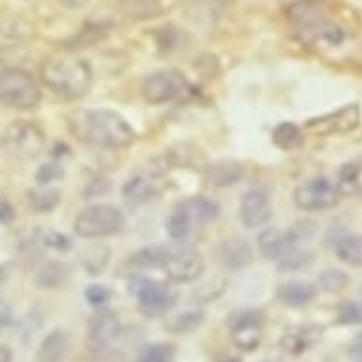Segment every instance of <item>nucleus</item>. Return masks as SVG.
Instances as JSON below:
<instances>
[{
    "label": "nucleus",
    "instance_id": "37",
    "mask_svg": "<svg viewBox=\"0 0 362 362\" xmlns=\"http://www.w3.org/2000/svg\"><path fill=\"white\" fill-rule=\"evenodd\" d=\"M63 176V169L59 165H55V163H46V165H42L38 171H36V182H40V184H50V182H55L57 179Z\"/></svg>",
    "mask_w": 362,
    "mask_h": 362
},
{
    "label": "nucleus",
    "instance_id": "25",
    "mask_svg": "<svg viewBox=\"0 0 362 362\" xmlns=\"http://www.w3.org/2000/svg\"><path fill=\"white\" fill-rule=\"evenodd\" d=\"M335 256L349 266L362 268V235H345L338 239Z\"/></svg>",
    "mask_w": 362,
    "mask_h": 362
},
{
    "label": "nucleus",
    "instance_id": "1",
    "mask_svg": "<svg viewBox=\"0 0 362 362\" xmlns=\"http://www.w3.org/2000/svg\"><path fill=\"white\" fill-rule=\"evenodd\" d=\"M68 129L84 144L112 150L129 146L137 137L128 120L108 108L76 110L68 116Z\"/></svg>",
    "mask_w": 362,
    "mask_h": 362
},
{
    "label": "nucleus",
    "instance_id": "39",
    "mask_svg": "<svg viewBox=\"0 0 362 362\" xmlns=\"http://www.w3.org/2000/svg\"><path fill=\"white\" fill-rule=\"evenodd\" d=\"M46 245L47 247H54L57 248V250H65V248L70 247V241H68L65 235H59V234H50L46 235Z\"/></svg>",
    "mask_w": 362,
    "mask_h": 362
},
{
    "label": "nucleus",
    "instance_id": "7",
    "mask_svg": "<svg viewBox=\"0 0 362 362\" xmlns=\"http://www.w3.org/2000/svg\"><path fill=\"white\" fill-rule=\"evenodd\" d=\"M188 87L186 80L179 73L173 70H158V73L148 74L142 80L141 93L144 101L150 105H163L176 99L179 95L184 93Z\"/></svg>",
    "mask_w": 362,
    "mask_h": 362
},
{
    "label": "nucleus",
    "instance_id": "29",
    "mask_svg": "<svg viewBox=\"0 0 362 362\" xmlns=\"http://www.w3.org/2000/svg\"><path fill=\"white\" fill-rule=\"evenodd\" d=\"M349 285V276L342 269H324L317 277V287L324 292H340Z\"/></svg>",
    "mask_w": 362,
    "mask_h": 362
},
{
    "label": "nucleus",
    "instance_id": "21",
    "mask_svg": "<svg viewBox=\"0 0 362 362\" xmlns=\"http://www.w3.org/2000/svg\"><path fill=\"white\" fill-rule=\"evenodd\" d=\"M121 194L126 197V202L133 203V205L148 202V199L156 194L154 176H150V174L146 173L133 174V176L123 184Z\"/></svg>",
    "mask_w": 362,
    "mask_h": 362
},
{
    "label": "nucleus",
    "instance_id": "34",
    "mask_svg": "<svg viewBox=\"0 0 362 362\" xmlns=\"http://www.w3.org/2000/svg\"><path fill=\"white\" fill-rule=\"evenodd\" d=\"M338 317L343 324H362V306L356 302H342Z\"/></svg>",
    "mask_w": 362,
    "mask_h": 362
},
{
    "label": "nucleus",
    "instance_id": "15",
    "mask_svg": "<svg viewBox=\"0 0 362 362\" xmlns=\"http://www.w3.org/2000/svg\"><path fill=\"white\" fill-rule=\"evenodd\" d=\"M120 334V321L118 315L110 309H101L97 311L87 324V338L93 347L101 349L112 343Z\"/></svg>",
    "mask_w": 362,
    "mask_h": 362
},
{
    "label": "nucleus",
    "instance_id": "6",
    "mask_svg": "<svg viewBox=\"0 0 362 362\" xmlns=\"http://www.w3.org/2000/svg\"><path fill=\"white\" fill-rule=\"evenodd\" d=\"M131 292H133L137 302H139V309L150 319L165 315L169 309L174 306L173 292L165 285H161L158 281L137 277L131 282Z\"/></svg>",
    "mask_w": 362,
    "mask_h": 362
},
{
    "label": "nucleus",
    "instance_id": "2",
    "mask_svg": "<svg viewBox=\"0 0 362 362\" xmlns=\"http://www.w3.org/2000/svg\"><path fill=\"white\" fill-rule=\"evenodd\" d=\"M40 78L44 86L67 99H76L86 95L93 84V74L89 65L84 59L70 57V55H59V57H50L44 61Z\"/></svg>",
    "mask_w": 362,
    "mask_h": 362
},
{
    "label": "nucleus",
    "instance_id": "27",
    "mask_svg": "<svg viewBox=\"0 0 362 362\" xmlns=\"http://www.w3.org/2000/svg\"><path fill=\"white\" fill-rule=\"evenodd\" d=\"M203 321H205V313L202 309H188V311H182L179 315L171 317L165 326L173 334H188V332L199 329Z\"/></svg>",
    "mask_w": 362,
    "mask_h": 362
},
{
    "label": "nucleus",
    "instance_id": "23",
    "mask_svg": "<svg viewBox=\"0 0 362 362\" xmlns=\"http://www.w3.org/2000/svg\"><path fill=\"white\" fill-rule=\"evenodd\" d=\"M169 248L165 245H156V247H146L137 250L128 258V266L133 269H152L161 268L163 262L167 258Z\"/></svg>",
    "mask_w": 362,
    "mask_h": 362
},
{
    "label": "nucleus",
    "instance_id": "18",
    "mask_svg": "<svg viewBox=\"0 0 362 362\" xmlns=\"http://www.w3.org/2000/svg\"><path fill=\"white\" fill-rule=\"evenodd\" d=\"M176 209H181L182 213L192 220V224H207V222L216 220L220 215L218 203L209 199V197H190Z\"/></svg>",
    "mask_w": 362,
    "mask_h": 362
},
{
    "label": "nucleus",
    "instance_id": "43",
    "mask_svg": "<svg viewBox=\"0 0 362 362\" xmlns=\"http://www.w3.org/2000/svg\"><path fill=\"white\" fill-rule=\"evenodd\" d=\"M14 355H12V349L8 345H0V362H12Z\"/></svg>",
    "mask_w": 362,
    "mask_h": 362
},
{
    "label": "nucleus",
    "instance_id": "31",
    "mask_svg": "<svg viewBox=\"0 0 362 362\" xmlns=\"http://www.w3.org/2000/svg\"><path fill=\"white\" fill-rule=\"evenodd\" d=\"M192 229H194V224H192V220H190L188 216L182 213L181 209H176L173 215L169 216L167 232L169 235H171V239H174V241L186 239V237L192 234Z\"/></svg>",
    "mask_w": 362,
    "mask_h": 362
},
{
    "label": "nucleus",
    "instance_id": "40",
    "mask_svg": "<svg viewBox=\"0 0 362 362\" xmlns=\"http://www.w3.org/2000/svg\"><path fill=\"white\" fill-rule=\"evenodd\" d=\"M129 4H133V8H128V12L131 15H139V17H148L150 14V6H148L144 0H128Z\"/></svg>",
    "mask_w": 362,
    "mask_h": 362
},
{
    "label": "nucleus",
    "instance_id": "3",
    "mask_svg": "<svg viewBox=\"0 0 362 362\" xmlns=\"http://www.w3.org/2000/svg\"><path fill=\"white\" fill-rule=\"evenodd\" d=\"M126 218L121 211L108 203H97L82 209L74 218V234L82 239H101L118 234L123 228Z\"/></svg>",
    "mask_w": 362,
    "mask_h": 362
},
{
    "label": "nucleus",
    "instance_id": "19",
    "mask_svg": "<svg viewBox=\"0 0 362 362\" xmlns=\"http://www.w3.org/2000/svg\"><path fill=\"white\" fill-rule=\"evenodd\" d=\"M70 342L65 330H52L50 334L42 340L36 359L38 362H61L68 353Z\"/></svg>",
    "mask_w": 362,
    "mask_h": 362
},
{
    "label": "nucleus",
    "instance_id": "42",
    "mask_svg": "<svg viewBox=\"0 0 362 362\" xmlns=\"http://www.w3.org/2000/svg\"><path fill=\"white\" fill-rule=\"evenodd\" d=\"M61 6L68 8V10H80V8L87 6L89 0H57Z\"/></svg>",
    "mask_w": 362,
    "mask_h": 362
},
{
    "label": "nucleus",
    "instance_id": "20",
    "mask_svg": "<svg viewBox=\"0 0 362 362\" xmlns=\"http://www.w3.org/2000/svg\"><path fill=\"white\" fill-rule=\"evenodd\" d=\"M68 276H70V269L65 262H46L34 273V285L44 290L59 289L61 285L67 282Z\"/></svg>",
    "mask_w": 362,
    "mask_h": 362
},
{
    "label": "nucleus",
    "instance_id": "13",
    "mask_svg": "<svg viewBox=\"0 0 362 362\" xmlns=\"http://www.w3.org/2000/svg\"><path fill=\"white\" fill-rule=\"evenodd\" d=\"M361 121V110L359 105H347V107L335 110L332 114H326L319 120H309L308 128L319 131L321 135L332 133H349L359 126Z\"/></svg>",
    "mask_w": 362,
    "mask_h": 362
},
{
    "label": "nucleus",
    "instance_id": "32",
    "mask_svg": "<svg viewBox=\"0 0 362 362\" xmlns=\"http://www.w3.org/2000/svg\"><path fill=\"white\" fill-rule=\"evenodd\" d=\"M359 176H361V165L359 163H345L340 169L338 182H335L340 194H353L356 186H359Z\"/></svg>",
    "mask_w": 362,
    "mask_h": 362
},
{
    "label": "nucleus",
    "instance_id": "17",
    "mask_svg": "<svg viewBox=\"0 0 362 362\" xmlns=\"http://www.w3.org/2000/svg\"><path fill=\"white\" fill-rule=\"evenodd\" d=\"M276 296L285 308H303L315 300L317 289L308 281H289L277 287Z\"/></svg>",
    "mask_w": 362,
    "mask_h": 362
},
{
    "label": "nucleus",
    "instance_id": "5",
    "mask_svg": "<svg viewBox=\"0 0 362 362\" xmlns=\"http://www.w3.org/2000/svg\"><path fill=\"white\" fill-rule=\"evenodd\" d=\"M340 190L338 184L326 176H315L300 184L292 194L294 205L302 211H326L334 209L340 203Z\"/></svg>",
    "mask_w": 362,
    "mask_h": 362
},
{
    "label": "nucleus",
    "instance_id": "14",
    "mask_svg": "<svg viewBox=\"0 0 362 362\" xmlns=\"http://www.w3.org/2000/svg\"><path fill=\"white\" fill-rule=\"evenodd\" d=\"M326 15H329V10L321 0H294L287 10V17L294 25L298 34L306 33L319 25L321 21L329 20Z\"/></svg>",
    "mask_w": 362,
    "mask_h": 362
},
{
    "label": "nucleus",
    "instance_id": "38",
    "mask_svg": "<svg viewBox=\"0 0 362 362\" xmlns=\"http://www.w3.org/2000/svg\"><path fill=\"white\" fill-rule=\"evenodd\" d=\"M86 298L89 303H93V306H101V303L108 302V298H110V290H108L107 287H101V285H91V287H87Z\"/></svg>",
    "mask_w": 362,
    "mask_h": 362
},
{
    "label": "nucleus",
    "instance_id": "11",
    "mask_svg": "<svg viewBox=\"0 0 362 362\" xmlns=\"http://www.w3.org/2000/svg\"><path fill=\"white\" fill-rule=\"evenodd\" d=\"M229 329L234 338L235 347L241 351H255L260 345L262 334L258 324V313L255 311H237L229 317Z\"/></svg>",
    "mask_w": 362,
    "mask_h": 362
},
{
    "label": "nucleus",
    "instance_id": "35",
    "mask_svg": "<svg viewBox=\"0 0 362 362\" xmlns=\"http://www.w3.org/2000/svg\"><path fill=\"white\" fill-rule=\"evenodd\" d=\"M169 351L167 345H150V347L144 349V353L141 355V362H169Z\"/></svg>",
    "mask_w": 362,
    "mask_h": 362
},
{
    "label": "nucleus",
    "instance_id": "4",
    "mask_svg": "<svg viewBox=\"0 0 362 362\" xmlns=\"http://www.w3.org/2000/svg\"><path fill=\"white\" fill-rule=\"evenodd\" d=\"M40 87L27 70H0V103L15 110H33L40 103Z\"/></svg>",
    "mask_w": 362,
    "mask_h": 362
},
{
    "label": "nucleus",
    "instance_id": "28",
    "mask_svg": "<svg viewBox=\"0 0 362 362\" xmlns=\"http://www.w3.org/2000/svg\"><path fill=\"white\" fill-rule=\"evenodd\" d=\"M311 262H313V255L309 250H298L294 247L277 260V268L285 273H289V271H300V269L308 268Z\"/></svg>",
    "mask_w": 362,
    "mask_h": 362
},
{
    "label": "nucleus",
    "instance_id": "10",
    "mask_svg": "<svg viewBox=\"0 0 362 362\" xmlns=\"http://www.w3.org/2000/svg\"><path fill=\"white\" fill-rule=\"evenodd\" d=\"M271 216H273V205L266 190L250 188L245 192L239 205V218L245 224V228H262L271 220Z\"/></svg>",
    "mask_w": 362,
    "mask_h": 362
},
{
    "label": "nucleus",
    "instance_id": "24",
    "mask_svg": "<svg viewBox=\"0 0 362 362\" xmlns=\"http://www.w3.org/2000/svg\"><path fill=\"white\" fill-rule=\"evenodd\" d=\"M61 202V192L55 188H31L27 192V205L33 209L34 213H50L54 211Z\"/></svg>",
    "mask_w": 362,
    "mask_h": 362
},
{
    "label": "nucleus",
    "instance_id": "33",
    "mask_svg": "<svg viewBox=\"0 0 362 362\" xmlns=\"http://www.w3.org/2000/svg\"><path fill=\"white\" fill-rule=\"evenodd\" d=\"M317 335L321 334L311 335L308 332V329L298 330V332H287L281 342L282 349H285V351H290V353H302V351H306V349L313 343V340H315Z\"/></svg>",
    "mask_w": 362,
    "mask_h": 362
},
{
    "label": "nucleus",
    "instance_id": "12",
    "mask_svg": "<svg viewBox=\"0 0 362 362\" xmlns=\"http://www.w3.org/2000/svg\"><path fill=\"white\" fill-rule=\"evenodd\" d=\"M300 239L298 229H282V228H264L256 237L258 241V250L262 256H266L269 260H279L282 255H287L289 250L296 247V243Z\"/></svg>",
    "mask_w": 362,
    "mask_h": 362
},
{
    "label": "nucleus",
    "instance_id": "36",
    "mask_svg": "<svg viewBox=\"0 0 362 362\" xmlns=\"http://www.w3.org/2000/svg\"><path fill=\"white\" fill-rule=\"evenodd\" d=\"M110 190H112V182L108 179H93V181H89V184L84 190V195L87 199L89 197H101V195L108 194Z\"/></svg>",
    "mask_w": 362,
    "mask_h": 362
},
{
    "label": "nucleus",
    "instance_id": "30",
    "mask_svg": "<svg viewBox=\"0 0 362 362\" xmlns=\"http://www.w3.org/2000/svg\"><path fill=\"white\" fill-rule=\"evenodd\" d=\"M108 256H110V250L107 247H103V245H97V247L87 248L86 252L82 255V264L91 276H97L108 264Z\"/></svg>",
    "mask_w": 362,
    "mask_h": 362
},
{
    "label": "nucleus",
    "instance_id": "26",
    "mask_svg": "<svg viewBox=\"0 0 362 362\" xmlns=\"http://www.w3.org/2000/svg\"><path fill=\"white\" fill-rule=\"evenodd\" d=\"M273 142L281 150H298L303 144V131L292 121H282L273 129Z\"/></svg>",
    "mask_w": 362,
    "mask_h": 362
},
{
    "label": "nucleus",
    "instance_id": "16",
    "mask_svg": "<svg viewBox=\"0 0 362 362\" xmlns=\"http://www.w3.org/2000/svg\"><path fill=\"white\" fill-rule=\"evenodd\" d=\"M216 256H218V262L226 269H241L252 262L255 250H252L247 239H243V237H228V239H222L218 243Z\"/></svg>",
    "mask_w": 362,
    "mask_h": 362
},
{
    "label": "nucleus",
    "instance_id": "22",
    "mask_svg": "<svg viewBox=\"0 0 362 362\" xmlns=\"http://www.w3.org/2000/svg\"><path fill=\"white\" fill-rule=\"evenodd\" d=\"M243 174H245V167L237 161H218L215 165H211L207 171L211 184H215L218 188L234 186L241 181Z\"/></svg>",
    "mask_w": 362,
    "mask_h": 362
},
{
    "label": "nucleus",
    "instance_id": "8",
    "mask_svg": "<svg viewBox=\"0 0 362 362\" xmlns=\"http://www.w3.org/2000/svg\"><path fill=\"white\" fill-rule=\"evenodd\" d=\"M161 269L165 271L169 281L192 282L202 276L205 269L203 256L194 248H169V255Z\"/></svg>",
    "mask_w": 362,
    "mask_h": 362
},
{
    "label": "nucleus",
    "instance_id": "9",
    "mask_svg": "<svg viewBox=\"0 0 362 362\" xmlns=\"http://www.w3.org/2000/svg\"><path fill=\"white\" fill-rule=\"evenodd\" d=\"M4 144L10 152L20 158H36L44 150V135L29 121H14L4 133Z\"/></svg>",
    "mask_w": 362,
    "mask_h": 362
},
{
    "label": "nucleus",
    "instance_id": "41",
    "mask_svg": "<svg viewBox=\"0 0 362 362\" xmlns=\"http://www.w3.org/2000/svg\"><path fill=\"white\" fill-rule=\"evenodd\" d=\"M15 218L14 207L8 202H2L0 199V224H10V222Z\"/></svg>",
    "mask_w": 362,
    "mask_h": 362
}]
</instances>
